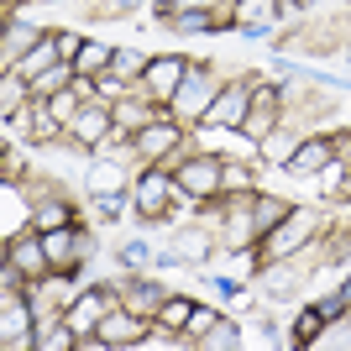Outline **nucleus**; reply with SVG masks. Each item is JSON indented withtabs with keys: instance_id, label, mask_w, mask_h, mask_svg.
<instances>
[{
	"instance_id": "obj_36",
	"label": "nucleus",
	"mask_w": 351,
	"mask_h": 351,
	"mask_svg": "<svg viewBox=\"0 0 351 351\" xmlns=\"http://www.w3.org/2000/svg\"><path fill=\"white\" fill-rule=\"evenodd\" d=\"M341 299H346V304H351V278H346V283H341Z\"/></svg>"
},
{
	"instance_id": "obj_37",
	"label": "nucleus",
	"mask_w": 351,
	"mask_h": 351,
	"mask_svg": "<svg viewBox=\"0 0 351 351\" xmlns=\"http://www.w3.org/2000/svg\"><path fill=\"white\" fill-rule=\"evenodd\" d=\"M0 5H16V0H0Z\"/></svg>"
},
{
	"instance_id": "obj_5",
	"label": "nucleus",
	"mask_w": 351,
	"mask_h": 351,
	"mask_svg": "<svg viewBox=\"0 0 351 351\" xmlns=\"http://www.w3.org/2000/svg\"><path fill=\"white\" fill-rule=\"evenodd\" d=\"M184 147H189V126H184V121H173L168 110H162V116L152 121L147 132H136V136H132L136 162H162V168H168V162H173Z\"/></svg>"
},
{
	"instance_id": "obj_22",
	"label": "nucleus",
	"mask_w": 351,
	"mask_h": 351,
	"mask_svg": "<svg viewBox=\"0 0 351 351\" xmlns=\"http://www.w3.org/2000/svg\"><path fill=\"white\" fill-rule=\"evenodd\" d=\"M69 84H79V69H73L69 58H58L53 69H43L37 79H32V95H37V100H47V95H58V89H69Z\"/></svg>"
},
{
	"instance_id": "obj_9",
	"label": "nucleus",
	"mask_w": 351,
	"mask_h": 351,
	"mask_svg": "<svg viewBox=\"0 0 351 351\" xmlns=\"http://www.w3.org/2000/svg\"><path fill=\"white\" fill-rule=\"evenodd\" d=\"M283 121H289V110H283V84H257V89H252V105H247L241 132H247L252 142L263 147V136H267V132H278Z\"/></svg>"
},
{
	"instance_id": "obj_27",
	"label": "nucleus",
	"mask_w": 351,
	"mask_h": 351,
	"mask_svg": "<svg viewBox=\"0 0 351 351\" xmlns=\"http://www.w3.org/2000/svg\"><path fill=\"white\" fill-rule=\"evenodd\" d=\"M189 315H194V299H184V293H168V299H162V309L152 315V325H168V330H184V325H189Z\"/></svg>"
},
{
	"instance_id": "obj_16",
	"label": "nucleus",
	"mask_w": 351,
	"mask_h": 351,
	"mask_svg": "<svg viewBox=\"0 0 351 351\" xmlns=\"http://www.w3.org/2000/svg\"><path fill=\"white\" fill-rule=\"evenodd\" d=\"M89 199L95 194H126L132 189V173H126V162H116V158H105V152H89Z\"/></svg>"
},
{
	"instance_id": "obj_30",
	"label": "nucleus",
	"mask_w": 351,
	"mask_h": 351,
	"mask_svg": "<svg viewBox=\"0 0 351 351\" xmlns=\"http://www.w3.org/2000/svg\"><path fill=\"white\" fill-rule=\"evenodd\" d=\"M325 325H330V320H325V315H320V304H309L304 315L293 320V346H315V336H320Z\"/></svg>"
},
{
	"instance_id": "obj_17",
	"label": "nucleus",
	"mask_w": 351,
	"mask_h": 351,
	"mask_svg": "<svg viewBox=\"0 0 351 351\" xmlns=\"http://www.w3.org/2000/svg\"><path fill=\"white\" fill-rule=\"evenodd\" d=\"M121 304H126V309H132V315H142V320H152V315H158V309H162V299H168V293H173V289H162V283H147V278H126V283H121Z\"/></svg>"
},
{
	"instance_id": "obj_2",
	"label": "nucleus",
	"mask_w": 351,
	"mask_h": 351,
	"mask_svg": "<svg viewBox=\"0 0 351 351\" xmlns=\"http://www.w3.org/2000/svg\"><path fill=\"white\" fill-rule=\"evenodd\" d=\"M226 89V79H220L215 63H189V73H184V84L173 89V100H168V116L184 121V126H199L205 121V110L215 105V95Z\"/></svg>"
},
{
	"instance_id": "obj_28",
	"label": "nucleus",
	"mask_w": 351,
	"mask_h": 351,
	"mask_svg": "<svg viewBox=\"0 0 351 351\" xmlns=\"http://www.w3.org/2000/svg\"><path fill=\"white\" fill-rule=\"evenodd\" d=\"M257 189V173H252L247 162H231L226 158V173H220V194H252Z\"/></svg>"
},
{
	"instance_id": "obj_31",
	"label": "nucleus",
	"mask_w": 351,
	"mask_h": 351,
	"mask_svg": "<svg viewBox=\"0 0 351 351\" xmlns=\"http://www.w3.org/2000/svg\"><path fill=\"white\" fill-rule=\"evenodd\" d=\"M231 0H158V16H173V11H220Z\"/></svg>"
},
{
	"instance_id": "obj_14",
	"label": "nucleus",
	"mask_w": 351,
	"mask_h": 351,
	"mask_svg": "<svg viewBox=\"0 0 351 351\" xmlns=\"http://www.w3.org/2000/svg\"><path fill=\"white\" fill-rule=\"evenodd\" d=\"M210 247H220V236H215V226H205V220H189V226H178V236H173V247H168V257L173 263H205L210 257Z\"/></svg>"
},
{
	"instance_id": "obj_11",
	"label": "nucleus",
	"mask_w": 351,
	"mask_h": 351,
	"mask_svg": "<svg viewBox=\"0 0 351 351\" xmlns=\"http://www.w3.org/2000/svg\"><path fill=\"white\" fill-rule=\"evenodd\" d=\"M110 116H116V142H132L136 132H147V126L162 116V105L147 100L142 89H126L121 100H110Z\"/></svg>"
},
{
	"instance_id": "obj_12",
	"label": "nucleus",
	"mask_w": 351,
	"mask_h": 351,
	"mask_svg": "<svg viewBox=\"0 0 351 351\" xmlns=\"http://www.w3.org/2000/svg\"><path fill=\"white\" fill-rule=\"evenodd\" d=\"M147 325H152V320H142V315H132L126 304H116V309L100 320V330H95V336L105 341V351H136V346H142V336H147Z\"/></svg>"
},
{
	"instance_id": "obj_25",
	"label": "nucleus",
	"mask_w": 351,
	"mask_h": 351,
	"mask_svg": "<svg viewBox=\"0 0 351 351\" xmlns=\"http://www.w3.org/2000/svg\"><path fill=\"white\" fill-rule=\"evenodd\" d=\"M241 341H247V336H241V325L220 315V325H210L205 336L194 341V351H226V346H241Z\"/></svg>"
},
{
	"instance_id": "obj_8",
	"label": "nucleus",
	"mask_w": 351,
	"mask_h": 351,
	"mask_svg": "<svg viewBox=\"0 0 351 351\" xmlns=\"http://www.w3.org/2000/svg\"><path fill=\"white\" fill-rule=\"evenodd\" d=\"M252 89H257V79H252V73H241V79H226V89L215 95V105L205 110V121H199V126H215V132H241L247 105H252ZM199 126H194V132H199Z\"/></svg>"
},
{
	"instance_id": "obj_32",
	"label": "nucleus",
	"mask_w": 351,
	"mask_h": 351,
	"mask_svg": "<svg viewBox=\"0 0 351 351\" xmlns=\"http://www.w3.org/2000/svg\"><path fill=\"white\" fill-rule=\"evenodd\" d=\"M330 147H336V162L351 168V126H336V132H330Z\"/></svg>"
},
{
	"instance_id": "obj_3",
	"label": "nucleus",
	"mask_w": 351,
	"mask_h": 351,
	"mask_svg": "<svg viewBox=\"0 0 351 351\" xmlns=\"http://www.w3.org/2000/svg\"><path fill=\"white\" fill-rule=\"evenodd\" d=\"M178 199H184V189H178L173 168H162V162H147L142 173L132 178V205H136V215H142L147 226H162V220L173 215Z\"/></svg>"
},
{
	"instance_id": "obj_24",
	"label": "nucleus",
	"mask_w": 351,
	"mask_h": 351,
	"mask_svg": "<svg viewBox=\"0 0 351 351\" xmlns=\"http://www.w3.org/2000/svg\"><path fill=\"white\" fill-rule=\"evenodd\" d=\"M58 58H63V53H58V32H47L43 43H37V47L27 53V58L16 63V73H27V79H37V73H43V69H53Z\"/></svg>"
},
{
	"instance_id": "obj_15",
	"label": "nucleus",
	"mask_w": 351,
	"mask_h": 351,
	"mask_svg": "<svg viewBox=\"0 0 351 351\" xmlns=\"http://www.w3.org/2000/svg\"><path fill=\"white\" fill-rule=\"evenodd\" d=\"M43 37H47V32H37L27 16L11 11V16H5V43H0V69H16V63L32 53V47L43 43Z\"/></svg>"
},
{
	"instance_id": "obj_34",
	"label": "nucleus",
	"mask_w": 351,
	"mask_h": 351,
	"mask_svg": "<svg viewBox=\"0 0 351 351\" xmlns=\"http://www.w3.org/2000/svg\"><path fill=\"white\" fill-rule=\"evenodd\" d=\"M136 5H142V0H105L100 11H105V16H126V11H136Z\"/></svg>"
},
{
	"instance_id": "obj_33",
	"label": "nucleus",
	"mask_w": 351,
	"mask_h": 351,
	"mask_svg": "<svg viewBox=\"0 0 351 351\" xmlns=\"http://www.w3.org/2000/svg\"><path fill=\"white\" fill-rule=\"evenodd\" d=\"M79 47H84V37H79V32H58V53H63V58H79Z\"/></svg>"
},
{
	"instance_id": "obj_38",
	"label": "nucleus",
	"mask_w": 351,
	"mask_h": 351,
	"mask_svg": "<svg viewBox=\"0 0 351 351\" xmlns=\"http://www.w3.org/2000/svg\"><path fill=\"white\" fill-rule=\"evenodd\" d=\"M299 5H304V0H299Z\"/></svg>"
},
{
	"instance_id": "obj_35",
	"label": "nucleus",
	"mask_w": 351,
	"mask_h": 351,
	"mask_svg": "<svg viewBox=\"0 0 351 351\" xmlns=\"http://www.w3.org/2000/svg\"><path fill=\"white\" fill-rule=\"evenodd\" d=\"M341 199L351 205V168H346V184H341Z\"/></svg>"
},
{
	"instance_id": "obj_4",
	"label": "nucleus",
	"mask_w": 351,
	"mask_h": 351,
	"mask_svg": "<svg viewBox=\"0 0 351 351\" xmlns=\"http://www.w3.org/2000/svg\"><path fill=\"white\" fill-rule=\"evenodd\" d=\"M168 168H173L178 189L189 194V199H215V194H220V173H226V158H220V152H210V147H205V152L184 147Z\"/></svg>"
},
{
	"instance_id": "obj_6",
	"label": "nucleus",
	"mask_w": 351,
	"mask_h": 351,
	"mask_svg": "<svg viewBox=\"0 0 351 351\" xmlns=\"http://www.w3.org/2000/svg\"><path fill=\"white\" fill-rule=\"evenodd\" d=\"M37 304H32L27 293H0V346L5 351H32L37 346Z\"/></svg>"
},
{
	"instance_id": "obj_19",
	"label": "nucleus",
	"mask_w": 351,
	"mask_h": 351,
	"mask_svg": "<svg viewBox=\"0 0 351 351\" xmlns=\"http://www.w3.org/2000/svg\"><path fill=\"white\" fill-rule=\"evenodd\" d=\"M304 142V136L293 132V121H283L278 132H267L263 136V162L267 168H289V158H293V147Z\"/></svg>"
},
{
	"instance_id": "obj_26",
	"label": "nucleus",
	"mask_w": 351,
	"mask_h": 351,
	"mask_svg": "<svg viewBox=\"0 0 351 351\" xmlns=\"http://www.w3.org/2000/svg\"><path fill=\"white\" fill-rule=\"evenodd\" d=\"M147 53H136V47H116V58H110V73H116V79H126V84L136 89V79H142L147 73Z\"/></svg>"
},
{
	"instance_id": "obj_21",
	"label": "nucleus",
	"mask_w": 351,
	"mask_h": 351,
	"mask_svg": "<svg viewBox=\"0 0 351 351\" xmlns=\"http://www.w3.org/2000/svg\"><path fill=\"white\" fill-rule=\"evenodd\" d=\"M110 58H116V47L105 43V37H84V47H79L73 69H79V79H95V73L110 69Z\"/></svg>"
},
{
	"instance_id": "obj_20",
	"label": "nucleus",
	"mask_w": 351,
	"mask_h": 351,
	"mask_svg": "<svg viewBox=\"0 0 351 351\" xmlns=\"http://www.w3.org/2000/svg\"><path fill=\"white\" fill-rule=\"evenodd\" d=\"M32 351H79V330H73L63 315H58V320H43V325H37V346H32Z\"/></svg>"
},
{
	"instance_id": "obj_13",
	"label": "nucleus",
	"mask_w": 351,
	"mask_h": 351,
	"mask_svg": "<svg viewBox=\"0 0 351 351\" xmlns=\"http://www.w3.org/2000/svg\"><path fill=\"white\" fill-rule=\"evenodd\" d=\"M330 162H336V147H330V132H320V136H304V142L293 147V158H289L283 173L289 178H320Z\"/></svg>"
},
{
	"instance_id": "obj_29",
	"label": "nucleus",
	"mask_w": 351,
	"mask_h": 351,
	"mask_svg": "<svg viewBox=\"0 0 351 351\" xmlns=\"http://www.w3.org/2000/svg\"><path fill=\"white\" fill-rule=\"evenodd\" d=\"M210 325H220V309H215V304H194L189 325H184V351H194V341L205 336Z\"/></svg>"
},
{
	"instance_id": "obj_7",
	"label": "nucleus",
	"mask_w": 351,
	"mask_h": 351,
	"mask_svg": "<svg viewBox=\"0 0 351 351\" xmlns=\"http://www.w3.org/2000/svg\"><path fill=\"white\" fill-rule=\"evenodd\" d=\"M105 142H116V116H110V105H105V100L89 95V100L73 110V121H69V147H79V152H100Z\"/></svg>"
},
{
	"instance_id": "obj_10",
	"label": "nucleus",
	"mask_w": 351,
	"mask_h": 351,
	"mask_svg": "<svg viewBox=\"0 0 351 351\" xmlns=\"http://www.w3.org/2000/svg\"><path fill=\"white\" fill-rule=\"evenodd\" d=\"M184 73H189V58H184V53H158V58L147 63V73L136 79V89H142L147 100H158L162 110H168L173 89L184 84Z\"/></svg>"
},
{
	"instance_id": "obj_1",
	"label": "nucleus",
	"mask_w": 351,
	"mask_h": 351,
	"mask_svg": "<svg viewBox=\"0 0 351 351\" xmlns=\"http://www.w3.org/2000/svg\"><path fill=\"white\" fill-rule=\"evenodd\" d=\"M320 226H325V210H320V205H293L267 236H257L263 263H289V257H299V252L320 236Z\"/></svg>"
},
{
	"instance_id": "obj_23",
	"label": "nucleus",
	"mask_w": 351,
	"mask_h": 351,
	"mask_svg": "<svg viewBox=\"0 0 351 351\" xmlns=\"http://www.w3.org/2000/svg\"><path fill=\"white\" fill-rule=\"evenodd\" d=\"M289 210H293V199H283V194H273V199L257 194V199H252V226H257V236H267L283 215H289Z\"/></svg>"
},
{
	"instance_id": "obj_18",
	"label": "nucleus",
	"mask_w": 351,
	"mask_h": 351,
	"mask_svg": "<svg viewBox=\"0 0 351 351\" xmlns=\"http://www.w3.org/2000/svg\"><path fill=\"white\" fill-rule=\"evenodd\" d=\"M278 16H289V0H236L231 5L236 27H273Z\"/></svg>"
}]
</instances>
